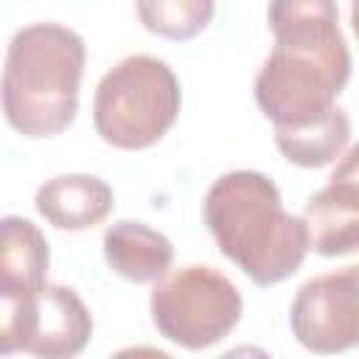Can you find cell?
Masks as SVG:
<instances>
[{
	"label": "cell",
	"instance_id": "cell-10",
	"mask_svg": "<svg viewBox=\"0 0 359 359\" xmlns=\"http://www.w3.org/2000/svg\"><path fill=\"white\" fill-rule=\"evenodd\" d=\"M50 250L42 230L22 216L3 219L0 247V303H20L48 286Z\"/></svg>",
	"mask_w": 359,
	"mask_h": 359
},
{
	"label": "cell",
	"instance_id": "cell-2",
	"mask_svg": "<svg viewBox=\"0 0 359 359\" xmlns=\"http://www.w3.org/2000/svg\"><path fill=\"white\" fill-rule=\"evenodd\" d=\"M205 224L219 252L255 286L292 278L311 250L303 216L283 210L278 185L261 171H227L205 194Z\"/></svg>",
	"mask_w": 359,
	"mask_h": 359
},
{
	"label": "cell",
	"instance_id": "cell-6",
	"mask_svg": "<svg viewBox=\"0 0 359 359\" xmlns=\"http://www.w3.org/2000/svg\"><path fill=\"white\" fill-rule=\"evenodd\" d=\"M93 337V317L76 289L48 283L20 303H0V353L17 351L42 359L79 356Z\"/></svg>",
	"mask_w": 359,
	"mask_h": 359
},
{
	"label": "cell",
	"instance_id": "cell-4",
	"mask_svg": "<svg viewBox=\"0 0 359 359\" xmlns=\"http://www.w3.org/2000/svg\"><path fill=\"white\" fill-rule=\"evenodd\" d=\"M182 104L174 70L157 56H126L95 87L93 121L104 143L137 151L154 146L177 121Z\"/></svg>",
	"mask_w": 359,
	"mask_h": 359
},
{
	"label": "cell",
	"instance_id": "cell-12",
	"mask_svg": "<svg viewBox=\"0 0 359 359\" xmlns=\"http://www.w3.org/2000/svg\"><path fill=\"white\" fill-rule=\"evenodd\" d=\"M351 140V121L342 107H331L311 123L303 126H275V146L278 151L300 165V168H320L334 163Z\"/></svg>",
	"mask_w": 359,
	"mask_h": 359
},
{
	"label": "cell",
	"instance_id": "cell-5",
	"mask_svg": "<svg viewBox=\"0 0 359 359\" xmlns=\"http://www.w3.org/2000/svg\"><path fill=\"white\" fill-rule=\"evenodd\" d=\"M236 283L205 264H188L163 275L151 292V320L157 331L188 351L222 342L241 320Z\"/></svg>",
	"mask_w": 359,
	"mask_h": 359
},
{
	"label": "cell",
	"instance_id": "cell-9",
	"mask_svg": "<svg viewBox=\"0 0 359 359\" xmlns=\"http://www.w3.org/2000/svg\"><path fill=\"white\" fill-rule=\"evenodd\" d=\"M36 213L56 230H90L101 224L112 208V188L93 174H59L39 185L34 196Z\"/></svg>",
	"mask_w": 359,
	"mask_h": 359
},
{
	"label": "cell",
	"instance_id": "cell-1",
	"mask_svg": "<svg viewBox=\"0 0 359 359\" xmlns=\"http://www.w3.org/2000/svg\"><path fill=\"white\" fill-rule=\"evenodd\" d=\"M275 48L255 76V104L275 126L325 115L351 79L337 0H269Z\"/></svg>",
	"mask_w": 359,
	"mask_h": 359
},
{
	"label": "cell",
	"instance_id": "cell-13",
	"mask_svg": "<svg viewBox=\"0 0 359 359\" xmlns=\"http://www.w3.org/2000/svg\"><path fill=\"white\" fill-rule=\"evenodd\" d=\"M213 11L216 0H137L143 28L174 42L199 36L210 25Z\"/></svg>",
	"mask_w": 359,
	"mask_h": 359
},
{
	"label": "cell",
	"instance_id": "cell-11",
	"mask_svg": "<svg viewBox=\"0 0 359 359\" xmlns=\"http://www.w3.org/2000/svg\"><path fill=\"white\" fill-rule=\"evenodd\" d=\"M104 258L115 275L132 283H157L171 269L174 244L143 222L121 219L104 233Z\"/></svg>",
	"mask_w": 359,
	"mask_h": 359
},
{
	"label": "cell",
	"instance_id": "cell-14",
	"mask_svg": "<svg viewBox=\"0 0 359 359\" xmlns=\"http://www.w3.org/2000/svg\"><path fill=\"white\" fill-rule=\"evenodd\" d=\"M351 25H353V34L359 39V0H353V6H351Z\"/></svg>",
	"mask_w": 359,
	"mask_h": 359
},
{
	"label": "cell",
	"instance_id": "cell-8",
	"mask_svg": "<svg viewBox=\"0 0 359 359\" xmlns=\"http://www.w3.org/2000/svg\"><path fill=\"white\" fill-rule=\"evenodd\" d=\"M303 219L314 252L325 258L359 252V143L337 163L328 185L309 196Z\"/></svg>",
	"mask_w": 359,
	"mask_h": 359
},
{
	"label": "cell",
	"instance_id": "cell-3",
	"mask_svg": "<svg viewBox=\"0 0 359 359\" xmlns=\"http://www.w3.org/2000/svg\"><path fill=\"white\" fill-rule=\"evenodd\" d=\"M84 39L59 22L20 28L6 50L3 115L22 137L62 135L79 112Z\"/></svg>",
	"mask_w": 359,
	"mask_h": 359
},
{
	"label": "cell",
	"instance_id": "cell-7",
	"mask_svg": "<svg viewBox=\"0 0 359 359\" xmlns=\"http://www.w3.org/2000/svg\"><path fill=\"white\" fill-rule=\"evenodd\" d=\"M294 339L311 353H342L359 345V264L306 280L289 311Z\"/></svg>",
	"mask_w": 359,
	"mask_h": 359
}]
</instances>
